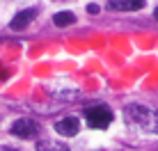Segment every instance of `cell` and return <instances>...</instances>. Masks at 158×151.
<instances>
[{
	"label": "cell",
	"instance_id": "52a82bcc",
	"mask_svg": "<svg viewBox=\"0 0 158 151\" xmlns=\"http://www.w3.org/2000/svg\"><path fill=\"white\" fill-rule=\"evenodd\" d=\"M55 25H60V28H64V25H71L73 21H76V16L71 14V12H60V14H55Z\"/></svg>",
	"mask_w": 158,
	"mask_h": 151
},
{
	"label": "cell",
	"instance_id": "30bf717a",
	"mask_svg": "<svg viewBox=\"0 0 158 151\" xmlns=\"http://www.w3.org/2000/svg\"><path fill=\"white\" fill-rule=\"evenodd\" d=\"M0 151H16V149H9V147H0Z\"/></svg>",
	"mask_w": 158,
	"mask_h": 151
},
{
	"label": "cell",
	"instance_id": "7a4b0ae2",
	"mask_svg": "<svg viewBox=\"0 0 158 151\" xmlns=\"http://www.w3.org/2000/svg\"><path fill=\"white\" fill-rule=\"evenodd\" d=\"M85 117H87V124L92 128H108V124L112 121V112L108 110L106 105H92L85 110Z\"/></svg>",
	"mask_w": 158,
	"mask_h": 151
},
{
	"label": "cell",
	"instance_id": "ba28073f",
	"mask_svg": "<svg viewBox=\"0 0 158 151\" xmlns=\"http://www.w3.org/2000/svg\"><path fill=\"white\" fill-rule=\"evenodd\" d=\"M37 151H69L60 142H37Z\"/></svg>",
	"mask_w": 158,
	"mask_h": 151
},
{
	"label": "cell",
	"instance_id": "8992f818",
	"mask_svg": "<svg viewBox=\"0 0 158 151\" xmlns=\"http://www.w3.org/2000/svg\"><path fill=\"white\" fill-rule=\"evenodd\" d=\"M35 9H23V12H19L12 18V23H9V28H14V30H19V28H25V25L30 23L32 18H35Z\"/></svg>",
	"mask_w": 158,
	"mask_h": 151
},
{
	"label": "cell",
	"instance_id": "277c9868",
	"mask_svg": "<svg viewBox=\"0 0 158 151\" xmlns=\"http://www.w3.org/2000/svg\"><path fill=\"white\" fill-rule=\"evenodd\" d=\"M9 131H12V135H16V137H32L37 133V124L32 119H16Z\"/></svg>",
	"mask_w": 158,
	"mask_h": 151
},
{
	"label": "cell",
	"instance_id": "5b68a950",
	"mask_svg": "<svg viewBox=\"0 0 158 151\" xmlns=\"http://www.w3.org/2000/svg\"><path fill=\"white\" fill-rule=\"evenodd\" d=\"M144 7V0H112L110 9H117V12H138V9Z\"/></svg>",
	"mask_w": 158,
	"mask_h": 151
},
{
	"label": "cell",
	"instance_id": "6da1fadb",
	"mask_svg": "<svg viewBox=\"0 0 158 151\" xmlns=\"http://www.w3.org/2000/svg\"><path fill=\"white\" fill-rule=\"evenodd\" d=\"M124 117H126L128 124L142 128L147 133L158 135V112L156 110H149V108H144V105H128L126 110H124Z\"/></svg>",
	"mask_w": 158,
	"mask_h": 151
},
{
	"label": "cell",
	"instance_id": "3957f363",
	"mask_svg": "<svg viewBox=\"0 0 158 151\" xmlns=\"http://www.w3.org/2000/svg\"><path fill=\"white\" fill-rule=\"evenodd\" d=\"M55 131L64 137H73V135H78V131H80V119L78 117H64V119L55 121Z\"/></svg>",
	"mask_w": 158,
	"mask_h": 151
},
{
	"label": "cell",
	"instance_id": "9c48e42d",
	"mask_svg": "<svg viewBox=\"0 0 158 151\" xmlns=\"http://www.w3.org/2000/svg\"><path fill=\"white\" fill-rule=\"evenodd\" d=\"M87 12L89 14H99V5H87Z\"/></svg>",
	"mask_w": 158,
	"mask_h": 151
}]
</instances>
